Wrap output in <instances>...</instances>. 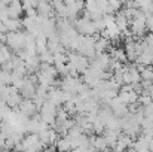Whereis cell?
I'll return each instance as SVG.
<instances>
[{
  "label": "cell",
  "mask_w": 153,
  "mask_h": 152,
  "mask_svg": "<svg viewBox=\"0 0 153 152\" xmlns=\"http://www.w3.org/2000/svg\"><path fill=\"white\" fill-rule=\"evenodd\" d=\"M19 112H21L22 115H25L27 118H33L34 115H37L39 109L36 107L34 101L31 100V99H24L22 103L19 104Z\"/></svg>",
  "instance_id": "6da1fadb"
},
{
  "label": "cell",
  "mask_w": 153,
  "mask_h": 152,
  "mask_svg": "<svg viewBox=\"0 0 153 152\" xmlns=\"http://www.w3.org/2000/svg\"><path fill=\"white\" fill-rule=\"evenodd\" d=\"M6 12H7V16L10 19H19V15L24 12L22 3H19V1H10L9 6H7V9H6Z\"/></svg>",
  "instance_id": "7a4b0ae2"
},
{
  "label": "cell",
  "mask_w": 153,
  "mask_h": 152,
  "mask_svg": "<svg viewBox=\"0 0 153 152\" xmlns=\"http://www.w3.org/2000/svg\"><path fill=\"white\" fill-rule=\"evenodd\" d=\"M55 149H56V152H71L73 151V143L67 136H64V137L58 139V142L55 143Z\"/></svg>",
  "instance_id": "3957f363"
},
{
  "label": "cell",
  "mask_w": 153,
  "mask_h": 152,
  "mask_svg": "<svg viewBox=\"0 0 153 152\" xmlns=\"http://www.w3.org/2000/svg\"><path fill=\"white\" fill-rule=\"evenodd\" d=\"M39 57H40V61H42V63H45V64H51V66H53V54H51L49 51H46V52L40 54Z\"/></svg>",
  "instance_id": "277c9868"
},
{
  "label": "cell",
  "mask_w": 153,
  "mask_h": 152,
  "mask_svg": "<svg viewBox=\"0 0 153 152\" xmlns=\"http://www.w3.org/2000/svg\"><path fill=\"white\" fill-rule=\"evenodd\" d=\"M0 33H3V34H7L9 33L7 31V27H6V24L3 21H0Z\"/></svg>",
  "instance_id": "5b68a950"
},
{
  "label": "cell",
  "mask_w": 153,
  "mask_h": 152,
  "mask_svg": "<svg viewBox=\"0 0 153 152\" xmlns=\"http://www.w3.org/2000/svg\"><path fill=\"white\" fill-rule=\"evenodd\" d=\"M3 121H4V116H3V115H1V113H0V124H1V122H3Z\"/></svg>",
  "instance_id": "8992f818"
}]
</instances>
